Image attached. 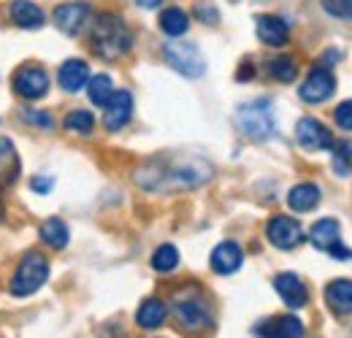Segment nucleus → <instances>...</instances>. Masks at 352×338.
I'll return each instance as SVG.
<instances>
[{
  "mask_svg": "<svg viewBox=\"0 0 352 338\" xmlns=\"http://www.w3.org/2000/svg\"><path fill=\"white\" fill-rule=\"evenodd\" d=\"M333 168L339 176H350L352 170V144H333Z\"/></svg>",
  "mask_w": 352,
  "mask_h": 338,
  "instance_id": "obj_29",
  "label": "nucleus"
},
{
  "mask_svg": "<svg viewBox=\"0 0 352 338\" xmlns=\"http://www.w3.org/2000/svg\"><path fill=\"white\" fill-rule=\"evenodd\" d=\"M135 3H138L141 8H157V5L163 3V0H135Z\"/></svg>",
  "mask_w": 352,
  "mask_h": 338,
  "instance_id": "obj_35",
  "label": "nucleus"
},
{
  "mask_svg": "<svg viewBox=\"0 0 352 338\" xmlns=\"http://www.w3.org/2000/svg\"><path fill=\"white\" fill-rule=\"evenodd\" d=\"M187 27H190V16H187L182 8H166V11L160 14V30H163L166 36L179 38V36L187 33Z\"/></svg>",
  "mask_w": 352,
  "mask_h": 338,
  "instance_id": "obj_23",
  "label": "nucleus"
},
{
  "mask_svg": "<svg viewBox=\"0 0 352 338\" xmlns=\"http://www.w3.org/2000/svg\"><path fill=\"white\" fill-rule=\"evenodd\" d=\"M255 30H258V38H261L265 46H282V43H287V36H290L287 22L279 19V16H274V14L258 16V19H255Z\"/></svg>",
  "mask_w": 352,
  "mask_h": 338,
  "instance_id": "obj_17",
  "label": "nucleus"
},
{
  "mask_svg": "<svg viewBox=\"0 0 352 338\" xmlns=\"http://www.w3.org/2000/svg\"><path fill=\"white\" fill-rule=\"evenodd\" d=\"M52 184H54L52 176H33V181H30V187H33L38 195H46V192L52 190Z\"/></svg>",
  "mask_w": 352,
  "mask_h": 338,
  "instance_id": "obj_33",
  "label": "nucleus"
},
{
  "mask_svg": "<svg viewBox=\"0 0 352 338\" xmlns=\"http://www.w3.org/2000/svg\"><path fill=\"white\" fill-rule=\"evenodd\" d=\"M14 92L25 100H38L49 92V76H46L44 68L38 65H25L14 74Z\"/></svg>",
  "mask_w": 352,
  "mask_h": 338,
  "instance_id": "obj_7",
  "label": "nucleus"
},
{
  "mask_svg": "<svg viewBox=\"0 0 352 338\" xmlns=\"http://www.w3.org/2000/svg\"><path fill=\"white\" fill-rule=\"evenodd\" d=\"M133 117V98L128 89H117L109 103L103 106V125L106 130H122Z\"/></svg>",
  "mask_w": 352,
  "mask_h": 338,
  "instance_id": "obj_12",
  "label": "nucleus"
},
{
  "mask_svg": "<svg viewBox=\"0 0 352 338\" xmlns=\"http://www.w3.org/2000/svg\"><path fill=\"white\" fill-rule=\"evenodd\" d=\"M174 317L184 330H204L212 322V314H209V308H206V303L201 297H182V300H176Z\"/></svg>",
  "mask_w": 352,
  "mask_h": 338,
  "instance_id": "obj_8",
  "label": "nucleus"
},
{
  "mask_svg": "<svg viewBox=\"0 0 352 338\" xmlns=\"http://www.w3.org/2000/svg\"><path fill=\"white\" fill-rule=\"evenodd\" d=\"M236 122L241 127V133L247 138H255V141H265L276 133V120H274V109L271 103L261 98V100H252V103H244L239 111H236Z\"/></svg>",
  "mask_w": 352,
  "mask_h": 338,
  "instance_id": "obj_4",
  "label": "nucleus"
},
{
  "mask_svg": "<svg viewBox=\"0 0 352 338\" xmlns=\"http://www.w3.org/2000/svg\"><path fill=\"white\" fill-rule=\"evenodd\" d=\"M325 300L336 314H352V279H333L325 290Z\"/></svg>",
  "mask_w": 352,
  "mask_h": 338,
  "instance_id": "obj_19",
  "label": "nucleus"
},
{
  "mask_svg": "<svg viewBox=\"0 0 352 338\" xmlns=\"http://www.w3.org/2000/svg\"><path fill=\"white\" fill-rule=\"evenodd\" d=\"M309 241H311V247H317L322 252H331L333 247L342 244V227H339V222L331 219V216L314 222V227L309 230Z\"/></svg>",
  "mask_w": 352,
  "mask_h": 338,
  "instance_id": "obj_14",
  "label": "nucleus"
},
{
  "mask_svg": "<svg viewBox=\"0 0 352 338\" xmlns=\"http://www.w3.org/2000/svg\"><path fill=\"white\" fill-rule=\"evenodd\" d=\"M92 127H95V117L89 111H85V109H76V111H71L65 117V130H71V133L87 135V133H92Z\"/></svg>",
  "mask_w": 352,
  "mask_h": 338,
  "instance_id": "obj_28",
  "label": "nucleus"
},
{
  "mask_svg": "<svg viewBox=\"0 0 352 338\" xmlns=\"http://www.w3.org/2000/svg\"><path fill=\"white\" fill-rule=\"evenodd\" d=\"M49 279V260H46L41 252H28L22 257L16 273L11 276V295L16 297H25V295H33L36 290L44 287V282Z\"/></svg>",
  "mask_w": 352,
  "mask_h": 338,
  "instance_id": "obj_3",
  "label": "nucleus"
},
{
  "mask_svg": "<svg viewBox=\"0 0 352 338\" xmlns=\"http://www.w3.org/2000/svg\"><path fill=\"white\" fill-rule=\"evenodd\" d=\"M133 46L131 30L117 14H100L92 27V49L103 60H120Z\"/></svg>",
  "mask_w": 352,
  "mask_h": 338,
  "instance_id": "obj_1",
  "label": "nucleus"
},
{
  "mask_svg": "<svg viewBox=\"0 0 352 338\" xmlns=\"http://www.w3.org/2000/svg\"><path fill=\"white\" fill-rule=\"evenodd\" d=\"M247 76H252V68H247V65H244V68H241V74H239V79H247Z\"/></svg>",
  "mask_w": 352,
  "mask_h": 338,
  "instance_id": "obj_36",
  "label": "nucleus"
},
{
  "mask_svg": "<svg viewBox=\"0 0 352 338\" xmlns=\"http://www.w3.org/2000/svg\"><path fill=\"white\" fill-rule=\"evenodd\" d=\"M57 82L65 92H79L82 87L89 82V65L85 60H68L60 65V74H57Z\"/></svg>",
  "mask_w": 352,
  "mask_h": 338,
  "instance_id": "obj_18",
  "label": "nucleus"
},
{
  "mask_svg": "<svg viewBox=\"0 0 352 338\" xmlns=\"http://www.w3.org/2000/svg\"><path fill=\"white\" fill-rule=\"evenodd\" d=\"M166 303L163 300H157V297H149V300H144L141 303V308L135 311V322L141 325V328H146V330H155V328H160L163 322H166Z\"/></svg>",
  "mask_w": 352,
  "mask_h": 338,
  "instance_id": "obj_22",
  "label": "nucleus"
},
{
  "mask_svg": "<svg viewBox=\"0 0 352 338\" xmlns=\"http://www.w3.org/2000/svg\"><path fill=\"white\" fill-rule=\"evenodd\" d=\"M333 120L342 130H352V100H344L333 109Z\"/></svg>",
  "mask_w": 352,
  "mask_h": 338,
  "instance_id": "obj_32",
  "label": "nucleus"
},
{
  "mask_svg": "<svg viewBox=\"0 0 352 338\" xmlns=\"http://www.w3.org/2000/svg\"><path fill=\"white\" fill-rule=\"evenodd\" d=\"M274 290L279 293V297H282L290 308H304L309 303L307 284H304L296 273H279V276L274 279Z\"/></svg>",
  "mask_w": 352,
  "mask_h": 338,
  "instance_id": "obj_13",
  "label": "nucleus"
},
{
  "mask_svg": "<svg viewBox=\"0 0 352 338\" xmlns=\"http://www.w3.org/2000/svg\"><path fill=\"white\" fill-rule=\"evenodd\" d=\"M8 16L22 30H38L44 25V11L33 0H14L8 5Z\"/></svg>",
  "mask_w": 352,
  "mask_h": 338,
  "instance_id": "obj_15",
  "label": "nucleus"
},
{
  "mask_svg": "<svg viewBox=\"0 0 352 338\" xmlns=\"http://www.w3.org/2000/svg\"><path fill=\"white\" fill-rule=\"evenodd\" d=\"M322 3V8L331 14V16H336V19H350L352 22V0H320Z\"/></svg>",
  "mask_w": 352,
  "mask_h": 338,
  "instance_id": "obj_30",
  "label": "nucleus"
},
{
  "mask_svg": "<svg viewBox=\"0 0 352 338\" xmlns=\"http://www.w3.org/2000/svg\"><path fill=\"white\" fill-rule=\"evenodd\" d=\"M296 138L298 144L309 152H322V149H333V135L331 130L314 117H304L296 125Z\"/></svg>",
  "mask_w": 352,
  "mask_h": 338,
  "instance_id": "obj_9",
  "label": "nucleus"
},
{
  "mask_svg": "<svg viewBox=\"0 0 352 338\" xmlns=\"http://www.w3.org/2000/svg\"><path fill=\"white\" fill-rule=\"evenodd\" d=\"M11 152H14V146H11V141L0 135V157H3V155H11Z\"/></svg>",
  "mask_w": 352,
  "mask_h": 338,
  "instance_id": "obj_34",
  "label": "nucleus"
},
{
  "mask_svg": "<svg viewBox=\"0 0 352 338\" xmlns=\"http://www.w3.org/2000/svg\"><path fill=\"white\" fill-rule=\"evenodd\" d=\"M163 57L166 63L174 68L176 74L187 76V79H198L206 74V60L201 54V49L190 41H168L163 46Z\"/></svg>",
  "mask_w": 352,
  "mask_h": 338,
  "instance_id": "obj_5",
  "label": "nucleus"
},
{
  "mask_svg": "<svg viewBox=\"0 0 352 338\" xmlns=\"http://www.w3.org/2000/svg\"><path fill=\"white\" fill-rule=\"evenodd\" d=\"M333 89H336L333 74H331L328 68H320V65H317L307 79H304V84L298 87V95H301V100H307V103H322V100H328V98L333 95Z\"/></svg>",
  "mask_w": 352,
  "mask_h": 338,
  "instance_id": "obj_10",
  "label": "nucleus"
},
{
  "mask_svg": "<svg viewBox=\"0 0 352 338\" xmlns=\"http://www.w3.org/2000/svg\"><path fill=\"white\" fill-rule=\"evenodd\" d=\"M268 74H271V79H276V82H293L296 76H298V65H296V60L293 57H287V54H282V57H274L271 63H268Z\"/></svg>",
  "mask_w": 352,
  "mask_h": 338,
  "instance_id": "obj_25",
  "label": "nucleus"
},
{
  "mask_svg": "<svg viewBox=\"0 0 352 338\" xmlns=\"http://www.w3.org/2000/svg\"><path fill=\"white\" fill-rule=\"evenodd\" d=\"M22 120H25L28 125L41 127V130H49V127L54 125V120H52L46 111H38V109H22Z\"/></svg>",
  "mask_w": 352,
  "mask_h": 338,
  "instance_id": "obj_31",
  "label": "nucleus"
},
{
  "mask_svg": "<svg viewBox=\"0 0 352 338\" xmlns=\"http://www.w3.org/2000/svg\"><path fill=\"white\" fill-rule=\"evenodd\" d=\"M317 203H320V187L317 184H296L287 192V206L298 214L311 212Z\"/></svg>",
  "mask_w": 352,
  "mask_h": 338,
  "instance_id": "obj_21",
  "label": "nucleus"
},
{
  "mask_svg": "<svg viewBox=\"0 0 352 338\" xmlns=\"http://www.w3.org/2000/svg\"><path fill=\"white\" fill-rule=\"evenodd\" d=\"M144 173H152L155 179H149L144 187H198L204 184L209 176H212V166L201 163V160H182L171 168H157V166H149V168H141Z\"/></svg>",
  "mask_w": 352,
  "mask_h": 338,
  "instance_id": "obj_2",
  "label": "nucleus"
},
{
  "mask_svg": "<svg viewBox=\"0 0 352 338\" xmlns=\"http://www.w3.org/2000/svg\"><path fill=\"white\" fill-rule=\"evenodd\" d=\"M54 25L65 33V36H76L82 27H85V22H87L89 16V5L87 3H82V0H71V3H60L57 8H54Z\"/></svg>",
  "mask_w": 352,
  "mask_h": 338,
  "instance_id": "obj_11",
  "label": "nucleus"
},
{
  "mask_svg": "<svg viewBox=\"0 0 352 338\" xmlns=\"http://www.w3.org/2000/svg\"><path fill=\"white\" fill-rule=\"evenodd\" d=\"M263 338H304V325L296 317H274L271 322H265L261 328Z\"/></svg>",
  "mask_w": 352,
  "mask_h": 338,
  "instance_id": "obj_20",
  "label": "nucleus"
},
{
  "mask_svg": "<svg viewBox=\"0 0 352 338\" xmlns=\"http://www.w3.org/2000/svg\"><path fill=\"white\" fill-rule=\"evenodd\" d=\"M265 236L276 249H296L304 241V227L293 216H274L265 225Z\"/></svg>",
  "mask_w": 352,
  "mask_h": 338,
  "instance_id": "obj_6",
  "label": "nucleus"
},
{
  "mask_svg": "<svg viewBox=\"0 0 352 338\" xmlns=\"http://www.w3.org/2000/svg\"><path fill=\"white\" fill-rule=\"evenodd\" d=\"M241 262H244V252H241V247L236 241H222L220 247L212 252V271L222 273V276L239 271Z\"/></svg>",
  "mask_w": 352,
  "mask_h": 338,
  "instance_id": "obj_16",
  "label": "nucleus"
},
{
  "mask_svg": "<svg viewBox=\"0 0 352 338\" xmlns=\"http://www.w3.org/2000/svg\"><path fill=\"white\" fill-rule=\"evenodd\" d=\"M176 265H179V252H176V247L163 244V247L155 249V254H152V268H155V271L168 273V271H174Z\"/></svg>",
  "mask_w": 352,
  "mask_h": 338,
  "instance_id": "obj_27",
  "label": "nucleus"
},
{
  "mask_svg": "<svg viewBox=\"0 0 352 338\" xmlns=\"http://www.w3.org/2000/svg\"><path fill=\"white\" fill-rule=\"evenodd\" d=\"M41 238H44L46 247H52V249H63V247L68 244L71 233H68V227H65L63 219L52 216V219H46L44 225H41Z\"/></svg>",
  "mask_w": 352,
  "mask_h": 338,
  "instance_id": "obj_24",
  "label": "nucleus"
},
{
  "mask_svg": "<svg viewBox=\"0 0 352 338\" xmlns=\"http://www.w3.org/2000/svg\"><path fill=\"white\" fill-rule=\"evenodd\" d=\"M87 95L95 106H106L109 98L114 95V87H111V79L106 74H98L87 82Z\"/></svg>",
  "mask_w": 352,
  "mask_h": 338,
  "instance_id": "obj_26",
  "label": "nucleus"
},
{
  "mask_svg": "<svg viewBox=\"0 0 352 338\" xmlns=\"http://www.w3.org/2000/svg\"><path fill=\"white\" fill-rule=\"evenodd\" d=\"M3 216H6V209H3V203H0V219H3Z\"/></svg>",
  "mask_w": 352,
  "mask_h": 338,
  "instance_id": "obj_37",
  "label": "nucleus"
}]
</instances>
